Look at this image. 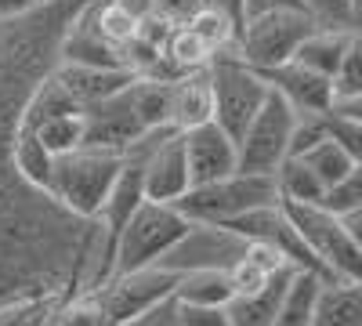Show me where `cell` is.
Instances as JSON below:
<instances>
[{"instance_id":"cell-18","label":"cell","mask_w":362,"mask_h":326,"mask_svg":"<svg viewBox=\"0 0 362 326\" xmlns=\"http://www.w3.org/2000/svg\"><path fill=\"white\" fill-rule=\"evenodd\" d=\"M11 167H15V174L22 177L25 185L47 192V177H51V167H54V153L29 127H15V134H11Z\"/></svg>"},{"instance_id":"cell-22","label":"cell","mask_w":362,"mask_h":326,"mask_svg":"<svg viewBox=\"0 0 362 326\" xmlns=\"http://www.w3.org/2000/svg\"><path fill=\"white\" fill-rule=\"evenodd\" d=\"M29 131L58 156V153H69L76 145H83V116H80V109L76 112H58V116H47V120H40Z\"/></svg>"},{"instance_id":"cell-17","label":"cell","mask_w":362,"mask_h":326,"mask_svg":"<svg viewBox=\"0 0 362 326\" xmlns=\"http://www.w3.org/2000/svg\"><path fill=\"white\" fill-rule=\"evenodd\" d=\"M308 326H362V290L355 279H322Z\"/></svg>"},{"instance_id":"cell-5","label":"cell","mask_w":362,"mask_h":326,"mask_svg":"<svg viewBox=\"0 0 362 326\" xmlns=\"http://www.w3.org/2000/svg\"><path fill=\"white\" fill-rule=\"evenodd\" d=\"M189 228H192V221L181 214L174 203L141 199V203L134 206V214L127 218L124 232L116 235L112 272H131V269L156 264ZM112 272H109V276H112Z\"/></svg>"},{"instance_id":"cell-4","label":"cell","mask_w":362,"mask_h":326,"mask_svg":"<svg viewBox=\"0 0 362 326\" xmlns=\"http://www.w3.org/2000/svg\"><path fill=\"white\" fill-rule=\"evenodd\" d=\"M206 80H210V120L235 141L254 120V112L261 109L268 83L235 51H221L210 58Z\"/></svg>"},{"instance_id":"cell-11","label":"cell","mask_w":362,"mask_h":326,"mask_svg":"<svg viewBox=\"0 0 362 326\" xmlns=\"http://www.w3.org/2000/svg\"><path fill=\"white\" fill-rule=\"evenodd\" d=\"M47 76L62 87V95L83 109V105H95L109 95H116L119 87H127L138 73L127 66H87V62H54L47 69Z\"/></svg>"},{"instance_id":"cell-28","label":"cell","mask_w":362,"mask_h":326,"mask_svg":"<svg viewBox=\"0 0 362 326\" xmlns=\"http://www.w3.org/2000/svg\"><path fill=\"white\" fill-rule=\"evenodd\" d=\"M199 8L218 11V15H225L228 22L243 25V0H199Z\"/></svg>"},{"instance_id":"cell-15","label":"cell","mask_w":362,"mask_h":326,"mask_svg":"<svg viewBox=\"0 0 362 326\" xmlns=\"http://www.w3.org/2000/svg\"><path fill=\"white\" fill-rule=\"evenodd\" d=\"M358 44V29L348 25H315L312 33L297 44L293 51V62H300L305 69L319 73V76H334L344 62V54Z\"/></svg>"},{"instance_id":"cell-9","label":"cell","mask_w":362,"mask_h":326,"mask_svg":"<svg viewBox=\"0 0 362 326\" xmlns=\"http://www.w3.org/2000/svg\"><path fill=\"white\" fill-rule=\"evenodd\" d=\"M127 153L138 156L141 167V189L145 199L156 203H177L189 192V160H185V141H181V131L174 127H160L141 134Z\"/></svg>"},{"instance_id":"cell-31","label":"cell","mask_w":362,"mask_h":326,"mask_svg":"<svg viewBox=\"0 0 362 326\" xmlns=\"http://www.w3.org/2000/svg\"><path fill=\"white\" fill-rule=\"evenodd\" d=\"M44 4H47V0H44Z\"/></svg>"},{"instance_id":"cell-19","label":"cell","mask_w":362,"mask_h":326,"mask_svg":"<svg viewBox=\"0 0 362 326\" xmlns=\"http://www.w3.org/2000/svg\"><path fill=\"white\" fill-rule=\"evenodd\" d=\"M232 293L235 286L228 279V269H189L174 283V298L192 305H228Z\"/></svg>"},{"instance_id":"cell-26","label":"cell","mask_w":362,"mask_h":326,"mask_svg":"<svg viewBox=\"0 0 362 326\" xmlns=\"http://www.w3.org/2000/svg\"><path fill=\"white\" fill-rule=\"evenodd\" d=\"M124 326H181L174 293H170V298H163V301H156V305H148L145 312H138V315L127 319Z\"/></svg>"},{"instance_id":"cell-25","label":"cell","mask_w":362,"mask_h":326,"mask_svg":"<svg viewBox=\"0 0 362 326\" xmlns=\"http://www.w3.org/2000/svg\"><path fill=\"white\" fill-rule=\"evenodd\" d=\"M177 301V298H174ZM177 319L181 326H228L225 305H192V301H177Z\"/></svg>"},{"instance_id":"cell-3","label":"cell","mask_w":362,"mask_h":326,"mask_svg":"<svg viewBox=\"0 0 362 326\" xmlns=\"http://www.w3.org/2000/svg\"><path fill=\"white\" fill-rule=\"evenodd\" d=\"M276 199H279L276 177L232 170V174L218 177V182L192 185L174 206L192 225H225V221H235V218H243V214L257 211V206L276 203Z\"/></svg>"},{"instance_id":"cell-8","label":"cell","mask_w":362,"mask_h":326,"mask_svg":"<svg viewBox=\"0 0 362 326\" xmlns=\"http://www.w3.org/2000/svg\"><path fill=\"white\" fill-rule=\"evenodd\" d=\"M174 283H177V272L163 269V264H145V269H131V272H112L105 283H98L83 298L95 305L105 326H124L148 305L170 298Z\"/></svg>"},{"instance_id":"cell-2","label":"cell","mask_w":362,"mask_h":326,"mask_svg":"<svg viewBox=\"0 0 362 326\" xmlns=\"http://www.w3.org/2000/svg\"><path fill=\"white\" fill-rule=\"evenodd\" d=\"M119 163H124V153L95 149V145H76L69 153H58L47 177V196L66 214L90 221L98 214L102 199L109 196Z\"/></svg>"},{"instance_id":"cell-7","label":"cell","mask_w":362,"mask_h":326,"mask_svg":"<svg viewBox=\"0 0 362 326\" xmlns=\"http://www.w3.org/2000/svg\"><path fill=\"white\" fill-rule=\"evenodd\" d=\"M293 124H297V112L286 105V98H279L268 87V95H264L261 109L254 112V120L235 138V170L272 177L276 167L290 156Z\"/></svg>"},{"instance_id":"cell-13","label":"cell","mask_w":362,"mask_h":326,"mask_svg":"<svg viewBox=\"0 0 362 326\" xmlns=\"http://www.w3.org/2000/svg\"><path fill=\"white\" fill-rule=\"evenodd\" d=\"M261 80L276 91L279 98H286V105L297 116H312V112H326L329 102H334V87H329L326 76L305 69L300 62H283V66H272V69H257Z\"/></svg>"},{"instance_id":"cell-20","label":"cell","mask_w":362,"mask_h":326,"mask_svg":"<svg viewBox=\"0 0 362 326\" xmlns=\"http://www.w3.org/2000/svg\"><path fill=\"white\" fill-rule=\"evenodd\" d=\"M319 286H322V276L297 269L293 279H290V286H286V293H283V301H279V308H276L272 326H308Z\"/></svg>"},{"instance_id":"cell-24","label":"cell","mask_w":362,"mask_h":326,"mask_svg":"<svg viewBox=\"0 0 362 326\" xmlns=\"http://www.w3.org/2000/svg\"><path fill=\"white\" fill-rule=\"evenodd\" d=\"M319 25H348L358 29V0H300Z\"/></svg>"},{"instance_id":"cell-10","label":"cell","mask_w":362,"mask_h":326,"mask_svg":"<svg viewBox=\"0 0 362 326\" xmlns=\"http://www.w3.org/2000/svg\"><path fill=\"white\" fill-rule=\"evenodd\" d=\"M80 116H83V145H95V149L127 153L141 134H148V127L138 116V105L131 98V83L95 105H83Z\"/></svg>"},{"instance_id":"cell-23","label":"cell","mask_w":362,"mask_h":326,"mask_svg":"<svg viewBox=\"0 0 362 326\" xmlns=\"http://www.w3.org/2000/svg\"><path fill=\"white\" fill-rule=\"evenodd\" d=\"M319 206H326L329 214H362V163L344 174L341 182H334L322 196H319Z\"/></svg>"},{"instance_id":"cell-6","label":"cell","mask_w":362,"mask_h":326,"mask_svg":"<svg viewBox=\"0 0 362 326\" xmlns=\"http://www.w3.org/2000/svg\"><path fill=\"white\" fill-rule=\"evenodd\" d=\"M319 22L305 8H276L247 15L235 37V54L254 69H272L293 58L297 44L305 40Z\"/></svg>"},{"instance_id":"cell-16","label":"cell","mask_w":362,"mask_h":326,"mask_svg":"<svg viewBox=\"0 0 362 326\" xmlns=\"http://www.w3.org/2000/svg\"><path fill=\"white\" fill-rule=\"evenodd\" d=\"M210 120V80L206 66L189 69L181 76H170V127L174 131H189L196 124Z\"/></svg>"},{"instance_id":"cell-14","label":"cell","mask_w":362,"mask_h":326,"mask_svg":"<svg viewBox=\"0 0 362 326\" xmlns=\"http://www.w3.org/2000/svg\"><path fill=\"white\" fill-rule=\"evenodd\" d=\"M293 264H276L257 286L250 290H239L228 298L225 305V315H228V326H272L276 319V308L283 301V293L293 279Z\"/></svg>"},{"instance_id":"cell-12","label":"cell","mask_w":362,"mask_h":326,"mask_svg":"<svg viewBox=\"0 0 362 326\" xmlns=\"http://www.w3.org/2000/svg\"><path fill=\"white\" fill-rule=\"evenodd\" d=\"M181 141H185V160H189V182L192 185L218 182V177L235 170V141L214 120L181 131Z\"/></svg>"},{"instance_id":"cell-27","label":"cell","mask_w":362,"mask_h":326,"mask_svg":"<svg viewBox=\"0 0 362 326\" xmlns=\"http://www.w3.org/2000/svg\"><path fill=\"white\" fill-rule=\"evenodd\" d=\"M153 4H156V11H160L163 18H170V22H185L189 15L199 11V0H153Z\"/></svg>"},{"instance_id":"cell-30","label":"cell","mask_w":362,"mask_h":326,"mask_svg":"<svg viewBox=\"0 0 362 326\" xmlns=\"http://www.w3.org/2000/svg\"><path fill=\"white\" fill-rule=\"evenodd\" d=\"M40 4H44V0H0V18H18V15L33 11Z\"/></svg>"},{"instance_id":"cell-1","label":"cell","mask_w":362,"mask_h":326,"mask_svg":"<svg viewBox=\"0 0 362 326\" xmlns=\"http://www.w3.org/2000/svg\"><path fill=\"white\" fill-rule=\"evenodd\" d=\"M279 206L329 279H355V283L362 279V250H358L362 214L341 218V214H329L319 203H297V199H279Z\"/></svg>"},{"instance_id":"cell-29","label":"cell","mask_w":362,"mask_h":326,"mask_svg":"<svg viewBox=\"0 0 362 326\" xmlns=\"http://www.w3.org/2000/svg\"><path fill=\"white\" fill-rule=\"evenodd\" d=\"M276 8H300V0H243V18L261 15V11H276Z\"/></svg>"},{"instance_id":"cell-21","label":"cell","mask_w":362,"mask_h":326,"mask_svg":"<svg viewBox=\"0 0 362 326\" xmlns=\"http://www.w3.org/2000/svg\"><path fill=\"white\" fill-rule=\"evenodd\" d=\"M297 160L305 163L319 182H322V192L334 185V182H341L344 174H351L362 160L358 156H351L344 145H337L334 138H322V141H315L312 149H305V153H297Z\"/></svg>"}]
</instances>
